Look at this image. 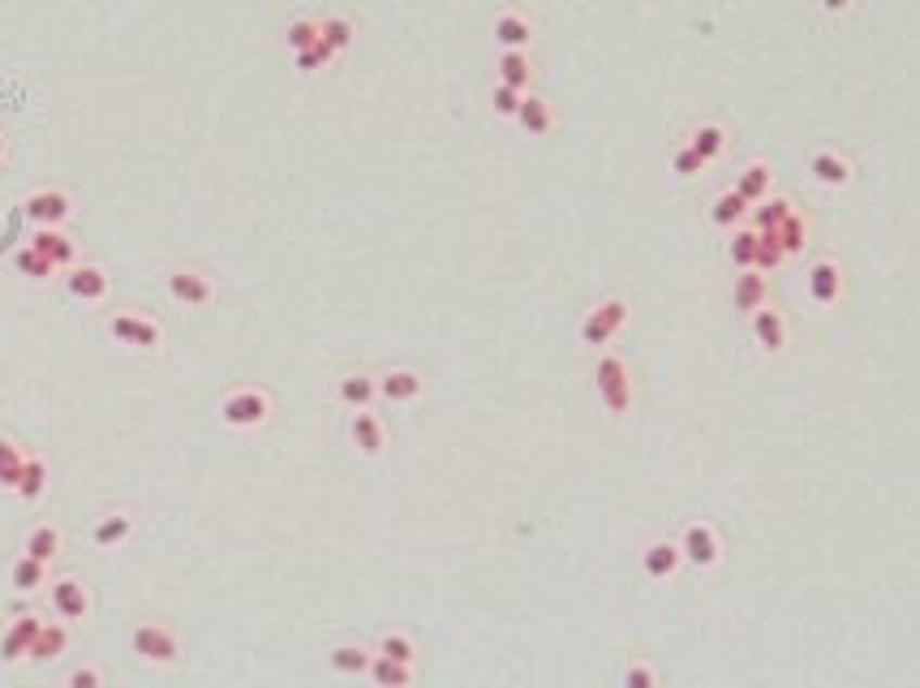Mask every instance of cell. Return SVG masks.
<instances>
[{"label": "cell", "instance_id": "b9f144b4", "mask_svg": "<svg viewBox=\"0 0 920 688\" xmlns=\"http://www.w3.org/2000/svg\"><path fill=\"white\" fill-rule=\"evenodd\" d=\"M705 168H710V164H705V160H701V155L692 151L689 142H680V146L672 151V173H676L680 181H697V177H701Z\"/></svg>", "mask_w": 920, "mask_h": 688}, {"label": "cell", "instance_id": "5b68a950", "mask_svg": "<svg viewBox=\"0 0 920 688\" xmlns=\"http://www.w3.org/2000/svg\"><path fill=\"white\" fill-rule=\"evenodd\" d=\"M129 650L146 663V667H177L181 663V637L173 633V628H164V624H138L133 633H129Z\"/></svg>", "mask_w": 920, "mask_h": 688}, {"label": "cell", "instance_id": "7c38bea8", "mask_svg": "<svg viewBox=\"0 0 920 688\" xmlns=\"http://www.w3.org/2000/svg\"><path fill=\"white\" fill-rule=\"evenodd\" d=\"M680 569H685V551H680V543H676V538H654V543H646V547H641V573L650 576L654 585L676 581Z\"/></svg>", "mask_w": 920, "mask_h": 688}, {"label": "cell", "instance_id": "52a82bcc", "mask_svg": "<svg viewBox=\"0 0 920 688\" xmlns=\"http://www.w3.org/2000/svg\"><path fill=\"white\" fill-rule=\"evenodd\" d=\"M22 212H26V220H30L35 229H65L69 216H74V194L61 190V186H43V190L26 194Z\"/></svg>", "mask_w": 920, "mask_h": 688}, {"label": "cell", "instance_id": "f35d334b", "mask_svg": "<svg viewBox=\"0 0 920 688\" xmlns=\"http://www.w3.org/2000/svg\"><path fill=\"white\" fill-rule=\"evenodd\" d=\"M779 245L788 250V258H796V254H805V245H808V220L801 216V212H792L783 225H779Z\"/></svg>", "mask_w": 920, "mask_h": 688}, {"label": "cell", "instance_id": "bcb514c9", "mask_svg": "<svg viewBox=\"0 0 920 688\" xmlns=\"http://www.w3.org/2000/svg\"><path fill=\"white\" fill-rule=\"evenodd\" d=\"M619 685L624 688H659V672H654L650 663H628V667H624V676H619Z\"/></svg>", "mask_w": 920, "mask_h": 688}, {"label": "cell", "instance_id": "d4e9b609", "mask_svg": "<svg viewBox=\"0 0 920 688\" xmlns=\"http://www.w3.org/2000/svg\"><path fill=\"white\" fill-rule=\"evenodd\" d=\"M689 146L705 160V164H718V160L727 155L731 138H727V129H723L718 120H701V125H692L689 129Z\"/></svg>", "mask_w": 920, "mask_h": 688}, {"label": "cell", "instance_id": "f1b7e54d", "mask_svg": "<svg viewBox=\"0 0 920 688\" xmlns=\"http://www.w3.org/2000/svg\"><path fill=\"white\" fill-rule=\"evenodd\" d=\"M495 39H499V48H529L534 43V22L521 9H508V13L495 17Z\"/></svg>", "mask_w": 920, "mask_h": 688}, {"label": "cell", "instance_id": "d6986e66", "mask_svg": "<svg viewBox=\"0 0 920 688\" xmlns=\"http://www.w3.org/2000/svg\"><path fill=\"white\" fill-rule=\"evenodd\" d=\"M336 400L345 409H370L379 400V374H370V370H345L336 379Z\"/></svg>", "mask_w": 920, "mask_h": 688}, {"label": "cell", "instance_id": "2e32d148", "mask_svg": "<svg viewBox=\"0 0 920 688\" xmlns=\"http://www.w3.org/2000/svg\"><path fill=\"white\" fill-rule=\"evenodd\" d=\"M39 628H43V615L22 611V615L4 628V637H0V663H26V659H30L35 637H39Z\"/></svg>", "mask_w": 920, "mask_h": 688}, {"label": "cell", "instance_id": "7402d4cb", "mask_svg": "<svg viewBox=\"0 0 920 688\" xmlns=\"http://www.w3.org/2000/svg\"><path fill=\"white\" fill-rule=\"evenodd\" d=\"M133 530H138V521H133V512H104L100 521H95V530H91V543L100 547V551H116V547H125L129 538H133Z\"/></svg>", "mask_w": 920, "mask_h": 688}, {"label": "cell", "instance_id": "484cf974", "mask_svg": "<svg viewBox=\"0 0 920 688\" xmlns=\"http://www.w3.org/2000/svg\"><path fill=\"white\" fill-rule=\"evenodd\" d=\"M710 225L723 232H736L740 225H749V203L740 190H723L714 203H710Z\"/></svg>", "mask_w": 920, "mask_h": 688}, {"label": "cell", "instance_id": "4fadbf2b", "mask_svg": "<svg viewBox=\"0 0 920 688\" xmlns=\"http://www.w3.org/2000/svg\"><path fill=\"white\" fill-rule=\"evenodd\" d=\"M348 444L357 448V457L379 460L387 453V426L379 413L370 409H353V422H348Z\"/></svg>", "mask_w": 920, "mask_h": 688}, {"label": "cell", "instance_id": "277c9868", "mask_svg": "<svg viewBox=\"0 0 920 688\" xmlns=\"http://www.w3.org/2000/svg\"><path fill=\"white\" fill-rule=\"evenodd\" d=\"M164 293L186 306V310H207L216 302V280L203 267H168L164 271Z\"/></svg>", "mask_w": 920, "mask_h": 688}, {"label": "cell", "instance_id": "60d3db41", "mask_svg": "<svg viewBox=\"0 0 920 688\" xmlns=\"http://www.w3.org/2000/svg\"><path fill=\"white\" fill-rule=\"evenodd\" d=\"M783 263H788V250L779 245V232L766 229L762 232V245H757V271H766V276H770V271H779Z\"/></svg>", "mask_w": 920, "mask_h": 688}, {"label": "cell", "instance_id": "74e56055", "mask_svg": "<svg viewBox=\"0 0 920 688\" xmlns=\"http://www.w3.org/2000/svg\"><path fill=\"white\" fill-rule=\"evenodd\" d=\"M374 654L400 659V663H418V641H413L409 633H383V637L374 641Z\"/></svg>", "mask_w": 920, "mask_h": 688}, {"label": "cell", "instance_id": "681fc988", "mask_svg": "<svg viewBox=\"0 0 920 688\" xmlns=\"http://www.w3.org/2000/svg\"><path fill=\"white\" fill-rule=\"evenodd\" d=\"M0 164H4V133H0Z\"/></svg>", "mask_w": 920, "mask_h": 688}, {"label": "cell", "instance_id": "f546056e", "mask_svg": "<svg viewBox=\"0 0 920 688\" xmlns=\"http://www.w3.org/2000/svg\"><path fill=\"white\" fill-rule=\"evenodd\" d=\"M370 659H374V650H366V646H357V641H345V646H336V650L328 654V667H332L336 676H345V680H357V676L370 672Z\"/></svg>", "mask_w": 920, "mask_h": 688}, {"label": "cell", "instance_id": "4dcf8cb0", "mask_svg": "<svg viewBox=\"0 0 920 688\" xmlns=\"http://www.w3.org/2000/svg\"><path fill=\"white\" fill-rule=\"evenodd\" d=\"M13 271L22 276V280H35V284H48L52 276H56V263L48 258V254H39L30 241L26 245H17L13 250Z\"/></svg>", "mask_w": 920, "mask_h": 688}, {"label": "cell", "instance_id": "cb8c5ba5", "mask_svg": "<svg viewBox=\"0 0 920 688\" xmlns=\"http://www.w3.org/2000/svg\"><path fill=\"white\" fill-rule=\"evenodd\" d=\"M495 74H499L503 87H516V91H529L534 87V61H529L525 48H503Z\"/></svg>", "mask_w": 920, "mask_h": 688}, {"label": "cell", "instance_id": "83f0119b", "mask_svg": "<svg viewBox=\"0 0 920 688\" xmlns=\"http://www.w3.org/2000/svg\"><path fill=\"white\" fill-rule=\"evenodd\" d=\"M366 676H370L379 688H409L413 680H418V663H400V659H383V654H374Z\"/></svg>", "mask_w": 920, "mask_h": 688}, {"label": "cell", "instance_id": "7a4b0ae2", "mask_svg": "<svg viewBox=\"0 0 920 688\" xmlns=\"http://www.w3.org/2000/svg\"><path fill=\"white\" fill-rule=\"evenodd\" d=\"M628 319H632V306H628L624 297H602L593 310H585L576 336H580L585 348H606V344L628 328Z\"/></svg>", "mask_w": 920, "mask_h": 688}, {"label": "cell", "instance_id": "ab89813d", "mask_svg": "<svg viewBox=\"0 0 920 688\" xmlns=\"http://www.w3.org/2000/svg\"><path fill=\"white\" fill-rule=\"evenodd\" d=\"M22 464H26V453H22L9 435H0V486H4V490H13V486H17Z\"/></svg>", "mask_w": 920, "mask_h": 688}, {"label": "cell", "instance_id": "c3c4849f", "mask_svg": "<svg viewBox=\"0 0 920 688\" xmlns=\"http://www.w3.org/2000/svg\"><path fill=\"white\" fill-rule=\"evenodd\" d=\"M852 4H856V0H821V9H826L830 17H843V13L852 9Z\"/></svg>", "mask_w": 920, "mask_h": 688}, {"label": "cell", "instance_id": "8fae6325", "mask_svg": "<svg viewBox=\"0 0 920 688\" xmlns=\"http://www.w3.org/2000/svg\"><path fill=\"white\" fill-rule=\"evenodd\" d=\"M843 293H847V271H843V263H839V258H817V263L808 267V297H813L817 306H839Z\"/></svg>", "mask_w": 920, "mask_h": 688}, {"label": "cell", "instance_id": "836d02e7", "mask_svg": "<svg viewBox=\"0 0 920 688\" xmlns=\"http://www.w3.org/2000/svg\"><path fill=\"white\" fill-rule=\"evenodd\" d=\"M43 490H48V460L26 457L22 477H17V486H13V495H17L22 504H39V499H43Z\"/></svg>", "mask_w": 920, "mask_h": 688}, {"label": "cell", "instance_id": "7dc6e473", "mask_svg": "<svg viewBox=\"0 0 920 688\" xmlns=\"http://www.w3.org/2000/svg\"><path fill=\"white\" fill-rule=\"evenodd\" d=\"M104 667H78V672H69V688H104Z\"/></svg>", "mask_w": 920, "mask_h": 688}, {"label": "cell", "instance_id": "9c48e42d", "mask_svg": "<svg viewBox=\"0 0 920 688\" xmlns=\"http://www.w3.org/2000/svg\"><path fill=\"white\" fill-rule=\"evenodd\" d=\"M48 607H52V615H56V620L78 624V620H87V615H91L95 598H91L87 581H78V576H56V581H48Z\"/></svg>", "mask_w": 920, "mask_h": 688}, {"label": "cell", "instance_id": "8d00e7d4", "mask_svg": "<svg viewBox=\"0 0 920 688\" xmlns=\"http://www.w3.org/2000/svg\"><path fill=\"white\" fill-rule=\"evenodd\" d=\"M319 39H323V43H328V48L341 56V52H348V48H353V39H357V26H353L348 17H341V13H336V17H323V22H319Z\"/></svg>", "mask_w": 920, "mask_h": 688}, {"label": "cell", "instance_id": "8992f818", "mask_svg": "<svg viewBox=\"0 0 920 688\" xmlns=\"http://www.w3.org/2000/svg\"><path fill=\"white\" fill-rule=\"evenodd\" d=\"M108 336H113L120 348H142V353H155L159 344H164V332H159V323L151 319V315H142V310H116L108 315Z\"/></svg>", "mask_w": 920, "mask_h": 688}, {"label": "cell", "instance_id": "4316f807", "mask_svg": "<svg viewBox=\"0 0 920 688\" xmlns=\"http://www.w3.org/2000/svg\"><path fill=\"white\" fill-rule=\"evenodd\" d=\"M770 186H775V168H770L766 160H753V164H744V168H740V177H736V186H731V190H740V194H744V203L753 207V203L770 199Z\"/></svg>", "mask_w": 920, "mask_h": 688}, {"label": "cell", "instance_id": "e0dca14e", "mask_svg": "<svg viewBox=\"0 0 920 688\" xmlns=\"http://www.w3.org/2000/svg\"><path fill=\"white\" fill-rule=\"evenodd\" d=\"M422 396H426V379L418 370L392 366V370L379 374V400H387V405H413Z\"/></svg>", "mask_w": 920, "mask_h": 688}, {"label": "cell", "instance_id": "603a6c76", "mask_svg": "<svg viewBox=\"0 0 920 688\" xmlns=\"http://www.w3.org/2000/svg\"><path fill=\"white\" fill-rule=\"evenodd\" d=\"M30 245H35L39 254H48V258L56 263V271H69V267L78 263V245H74V237L65 229H35L30 232Z\"/></svg>", "mask_w": 920, "mask_h": 688}, {"label": "cell", "instance_id": "ba28073f", "mask_svg": "<svg viewBox=\"0 0 920 688\" xmlns=\"http://www.w3.org/2000/svg\"><path fill=\"white\" fill-rule=\"evenodd\" d=\"M676 543H680V551H685V564L701 569V573H710V569L723 564V538H718V530H714L710 521H689V525L680 530Z\"/></svg>", "mask_w": 920, "mask_h": 688}, {"label": "cell", "instance_id": "d6a6232c", "mask_svg": "<svg viewBox=\"0 0 920 688\" xmlns=\"http://www.w3.org/2000/svg\"><path fill=\"white\" fill-rule=\"evenodd\" d=\"M792 212H796V203H792L788 194H779V199L770 194V199H762V203H753V207H749V225H753L757 232L779 229V225H783Z\"/></svg>", "mask_w": 920, "mask_h": 688}, {"label": "cell", "instance_id": "ffe728a7", "mask_svg": "<svg viewBox=\"0 0 920 688\" xmlns=\"http://www.w3.org/2000/svg\"><path fill=\"white\" fill-rule=\"evenodd\" d=\"M69 646H74L69 624H65V620H43V628H39V637H35V646H30V659H26V663H56Z\"/></svg>", "mask_w": 920, "mask_h": 688}, {"label": "cell", "instance_id": "9a60e30c", "mask_svg": "<svg viewBox=\"0 0 920 688\" xmlns=\"http://www.w3.org/2000/svg\"><path fill=\"white\" fill-rule=\"evenodd\" d=\"M65 293L74 302H91L95 306V302H104L113 293V280H108V271L100 263H74L65 271Z\"/></svg>", "mask_w": 920, "mask_h": 688}, {"label": "cell", "instance_id": "f6af8a7d", "mask_svg": "<svg viewBox=\"0 0 920 688\" xmlns=\"http://www.w3.org/2000/svg\"><path fill=\"white\" fill-rule=\"evenodd\" d=\"M521 95H525V91H516V87H503V82H495V91H490V109H495L499 116H508V120H516Z\"/></svg>", "mask_w": 920, "mask_h": 688}, {"label": "cell", "instance_id": "30bf717a", "mask_svg": "<svg viewBox=\"0 0 920 688\" xmlns=\"http://www.w3.org/2000/svg\"><path fill=\"white\" fill-rule=\"evenodd\" d=\"M749 332H753V344H757L766 357H783L788 344H792V323H788V315L775 310V306L753 310V315H749Z\"/></svg>", "mask_w": 920, "mask_h": 688}, {"label": "cell", "instance_id": "44dd1931", "mask_svg": "<svg viewBox=\"0 0 920 688\" xmlns=\"http://www.w3.org/2000/svg\"><path fill=\"white\" fill-rule=\"evenodd\" d=\"M516 125H521V133H529V138H547V133L555 129V109H551V100L525 91V95H521V109H516Z\"/></svg>", "mask_w": 920, "mask_h": 688}, {"label": "cell", "instance_id": "ee69618b", "mask_svg": "<svg viewBox=\"0 0 920 688\" xmlns=\"http://www.w3.org/2000/svg\"><path fill=\"white\" fill-rule=\"evenodd\" d=\"M332 61H336V52H332L323 39H319L315 48H306V52H293V65H297L302 74H319V69H328Z\"/></svg>", "mask_w": 920, "mask_h": 688}, {"label": "cell", "instance_id": "7bdbcfd3", "mask_svg": "<svg viewBox=\"0 0 920 688\" xmlns=\"http://www.w3.org/2000/svg\"><path fill=\"white\" fill-rule=\"evenodd\" d=\"M284 43H289V52H306V48H315V43H319V22H310V17L289 22Z\"/></svg>", "mask_w": 920, "mask_h": 688}, {"label": "cell", "instance_id": "e575fe53", "mask_svg": "<svg viewBox=\"0 0 920 688\" xmlns=\"http://www.w3.org/2000/svg\"><path fill=\"white\" fill-rule=\"evenodd\" d=\"M757 245H762V232L753 229V225H740V229L731 232V241H727V258H731V267H736V271L757 267Z\"/></svg>", "mask_w": 920, "mask_h": 688}, {"label": "cell", "instance_id": "3957f363", "mask_svg": "<svg viewBox=\"0 0 920 688\" xmlns=\"http://www.w3.org/2000/svg\"><path fill=\"white\" fill-rule=\"evenodd\" d=\"M220 422L229 431H263L271 422V396L263 387H237L220 400Z\"/></svg>", "mask_w": 920, "mask_h": 688}, {"label": "cell", "instance_id": "ac0fdd59", "mask_svg": "<svg viewBox=\"0 0 920 688\" xmlns=\"http://www.w3.org/2000/svg\"><path fill=\"white\" fill-rule=\"evenodd\" d=\"M766 302H770V276L757 271V267H744V271L736 276V284H731V306H736L740 315H753V310H762Z\"/></svg>", "mask_w": 920, "mask_h": 688}, {"label": "cell", "instance_id": "1f68e13d", "mask_svg": "<svg viewBox=\"0 0 920 688\" xmlns=\"http://www.w3.org/2000/svg\"><path fill=\"white\" fill-rule=\"evenodd\" d=\"M9 585H13L17 594H39V589L48 585V564L22 551V556L13 560V569H9Z\"/></svg>", "mask_w": 920, "mask_h": 688}, {"label": "cell", "instance_id": "d590c367", "mask_svg": "<svg viewBox=\"0 0 920 688\" xmlns=\"http://www.w3.org/2000/svg\"><path fill=\"white\" fill-rule=\"evenodd\" d=\"M61 530L56 525H35L30 534H26V543H22V551L26 556H35V560H43V564H52L56 556H61Z\"/></svg>", "mask_w": 920, "mask_h": 688}, {"label": "cell", "instance_id": "5bb4252c", "mask_svg": "<svg viewBox=\"0 0 920 688\" xmlns=\"http://www.w3.org/2000/svg\"><path fill=\"white\" fill-rule=\"evenodd\" d=\"M808 173H813V181L826 186V190H847L852 177H856V164H852V155H843V151H834V146H821V151L808 155Z\"/></svg>", "mask_w": 920, "mask_h": 688}, {"label": "cell", "instance_id": "6da1fadb", "mask_svg": "<svg viewBox=\"0 0 920 688\" xmlns=\"http://www.w3.org/2000/svg\"><path fill=\"white\" fill-rule=\"evenodd\" d=\"M593 387H598V400L606 413L624 418L632 413V400H637V383H632V370L619 353H602L598 366H593Z\"/></svg>", "mask_w": 920, "mask_h": 688}]
</instances>
